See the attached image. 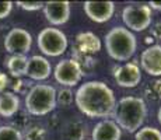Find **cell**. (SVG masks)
Masks as SVG:
<instances>
[{
	"instance_id": "obj_3",
	"label": "cell",
	"mask_w": 161,
	"mask_h": 140,
	"mask_svg": "<svg viewBox=\"0 0 161 140\" xmlns=\"http://www.w3.org/2000/svg\"><path fill=\"white\" fill-rule=\"evenodd\" d=\"M104 45L108 55L116 62H126L136 53L137 39L125 27H114L105 34Z\"/></svg>"
},
{
	"instance_id": "obj_20",
	"label": "cell",
	"mask_w": 161,
	"mask_h": 140,
	"mask_svg": "<svg viewBox=\"0 0 161 140\" xmlns=\"http://www.w3.org/2000/svg\"><path fill=\"white\" fill-rule=\"evenodd\" d=\"M23 140H46V132L42 126H30L23 135Z\"/></svg>"
},
{
	"instance_id": "obj_5",
	"label": "cell",
	"mask_w": 161,
	"mask_h": 140,
	"mask_svg": "<svg viewBox=\"0 0 161 140\" xmlns=\"http://www.w3.org/2000/svg\"><path fill=\"white\" fill-rule=\"evenodd\" d=\"M36 43H38V48L42 53L46 56H52V58L63 55L67 49V45H69L66 34L59 28L53 27L44 28L38 34Z\"/></svg>"
},
{
	"instance_id": "obj_1",
	"label": "cell",
	"mask_w": 161,
	"mask_h": 140,
	"mask_svg": "<svg viewBox=\"0 0 161 140\" xmlns=\"http://www.w3.org/2000/svg\"><path fill=\"white\" fill-rule=\"evenodd\" d=\"M74 102L81 114L88 118L112 116L116 98L112 88L103 81L91 80L77 88Z\"/></svg>"
},
{
	"instance_id": "obj_15",
	"label": "cell",
	"mask_w": 161,
	"mask_h": 140,
	"mask_svg": "<svg viewBox=\"0 0 161 140\" xmlns=\"http://www.w3.org/2000/svg\"><path fill=\"white\" fill-rule=\"evenodd\" d=\"M76 48L81 53H84V56L92 55L101 49V41L92 32H80L76 38Z\"/></svg>"
},
{
	"instance_id": "obj_21",
	"label": "cell",
	"mask_w": 161,
	"mask_h": 140,
	"mask_svg": "<svg viewBox=\"0 0 161 140\" xmlns=\"http://www.w3.org/2000/svg\"><path fill=\"white\" fill-rule=\"evenodd\" d=\"M0 140H23V133L14 126H0Z\"/></svg>"
},
{
	"instance_id": "obj_4",
	"label": "cell",
	"mask_w": 161,
	"mask_h": 140,
	"mask_svg": "<svg viewBox=\"0 0 161 140\" xmlns=\"http://www.w3.org/2000/svg\"><path fill=\"white\" fill-rule=\"evenodd\" d=\"M25 109L34 116H44L56 108V90L51 84H35L25 94Z\"/></svg>"
},
{
	"instance_id": "obj_9",
	"label": "cell",
	"mask_w": 161,
	"mask_h": 140,
	"mask_svg": "<svg viewBox=\"0 0 161 140\" xmlns=\"http://www.w3.org/2000/svg\"><path fill=\"white\" fill-rule=\"evenodd\" d=\"M114 79L119 87L135 88L142 81L140 66L136 62H128L122 66H118L114 69Z\"/></svg>"
},
{
	"instance_id": "obj_18",
	"label": "cell",
	"mask_w": 161,
	"mask_h": 140,
	"mask_svg": "<svg viewBox=\"0 0 161 140\" xmlns=\"http://www.w3.org/2000/svg\"><path fill=\"white\" fill-rule=\"evenodd\" d=\"M63 136L66 140H83L86 137V127L81 122H70L64 127Z\"/></svg>"
},
{
	"instance_id": "obj_11",
	"label": "cell",
	"mask_w": 161,
	"mask_h": 140,
	"mask_svg": "<svg viewBox=\"0 0 161 140\" xmlns=\"http://www.w3.org/2000/svg\"><path fill=\"white\" fill-rule=\"evenodd\" d=\"M140 66L148 76H161V45H151L142 52Z\"/></svg>"
},
{
	"instance_id": "obj_28",
	"label": "cell",
	"mask_w": 161,
	"mask_h": 140,
	"mask_svg": "<svg viewBox=\"0 0 161 140\" xmlns=\"http://www.w3.org/2000/svg\"><path fill=\"white\" fill-rule=\"evenodd\" d=\"M157 118H158V122H160V125H161V107L158 108V112H157Z\"/></svg>"
},
{
	"instance_id": "obj_2",
	"label": "cell",
	"mask_w": 161,
	"mask_h": 140,
	"mask_svg": "<svg viewBox=\"0 0 161 140\" xmlns=\"http://www.w3.org/2000/svg\"><path fill=\"white\" fill-rule=\"evenodd\" d=\"M147 116V105L143 98L128 95L120 98L116 102L112 118L120 129L129 133H136L142 126Z\"/></svg>"
},
{
	"instance_id": "obj_23",
	"label": "cell",
	"mask_w": 161,
	"mask_h": 140,
	"mask_svg": "<svg viewBox=\"0 0 161 140\" xmlns=\"http://www.w3.org/2000/svg\"><path fill=\"white\" fill-rule=\"evenodd\" d=\"M17 6H20L23 10H27V11H36L44 7V3L42 2H17Z\"/></svg>"
},
{
	"instance_id": "obj_22",
	"label": "cell",
	"mask_w": 161,
	"mask_h": 140,
	"mask_svg": "<svg viewBox=\"0 0 161 140\" xmlns=\"http://www.w3.org/2000/svg\"><path fill=\"white\" fill-rule=\"evenodd\" d=\"M74 101V94L70 88L64 87L60 88L59 91H56V105H62V107H69L72 105Z\"/></svg>"
},
{
	"instance_id": "obj_6",
	"label": "cell",
	"mask_w": 161,
	"mask_h": 140,
	"mask_svg": "<svg viewBox=\"0 0 161 140\" xmlns=\"http://www.w3.org/2000/svg\"><path fill=\"white\" fill-rule=\"evenodd\" d=\"M122 20L125 28L135 32H142L147 30L153 23V13L147 4H136L126 6L122 11Z\"/></svg>"
},
{
	"instance_id": "obj_26",
	"label": "cell",
	"mask_w": 161,
	"mask_h": 140,
	"mask_svg": "<svg viewBox=\"0 0 161 140\" xmlns=\"http://www.w3.org/2000/svg\"><path fill=\"white\" fill-rule=\"evenodd\" d=\"M8 84H10V81H8L7 74L3 73V71H0V94L6 91V88H7Z\"/></svg>"
},
{
	"instance_id": "obj_13",
	"label": "cell",
	"mask_w": 161,
	"mask_h": 140,
	"mask_svg": "<svg viewBox=\"0 0 161 140\" xmlns=\"http://www.w3.org/2000/svg\"><path fill=\"white\" fill-rule=\"evenodd\" d=\"M52 73L51 62L41 55H34L28 59V67H27L25 76L31 80H46Z\"/></svg>"
},
{
	"instance_id": "obj_25",
	"label": "cell",
	"mask_w": 161,
	"mask_h": 140,
	"mask_svg": "<svg viewBox=\"0 0 161 140\" xmlns=\"http://www.w3.org/2000/svg\"><path fill=\"white\" fill-rule=\"evenodd\" d=\"M31 83H27V81H24V80H21V79H17L13 83V92L15 94V91H17V94L18 92H23V87L24 86H30Z\"/></svg>"
},
{
	"instance_id": "obj_24",
	"label": "cell",
	"mask_w": 161,
	"mask_h": 140,
	"mask_svg": "<svg viewBox=\"0 0 161 140\" xmlns=\"http://www.w3.org/2000/svg\"><path fill=\"white\" fill-rule=\"evenodd\" d=\"M13 10V2H0V20L6 18Z\"/></svg>"
},
{
	"instance_id": "obj_16",
	"label": "cell",
	"mask_w": 161,
	"mask_h": 140,
	"mask_svg": "<svg viewBox=\"0 0 161 140\" xmlns=\"http://www.w3.org/2000/svg\"><path fill=\"white\" fill-rule=\"evenodd\" d=\"M20 111V98L13 91H4L0 94V116L13 118Z\"/></svg>"
},
{
	"instance_id": "obj_10",
	"label": "cell",
	"mask_w": 161,
	"mask_h": 140,
	"mask_svg": "<svg viewBox=\"0 0 161 140\" xmlns=\"http://www.w3.org/2000/svg\"><path fill=\"white\" fill-rule=\"evenodd\" d=\"M86 15L94 23H107L112 18L115 13V3L114 2H86L84 6Z\"/></svg>"
},
{
	"instance_id": "obj_8",
	"label": "cell",
	"mask_w": 161,
	"mask_h": 140,
	"mask_svg": "<svg viewBox=\"0 0 161 140\" xmlns=\"http://www.w3.org/2000/svg\"><path fill=\"white\" fill-rule=\"evenodd\" d=\"M32 46V36L24 28H13L4 38V49L10 55H27Z\"/></svg>"
},
{
	"instance_id": "obj_7",
	"label": "cell",
	"mask_w": 161,
	"mask_h": 140,
	"mask_svg": "<svg viewBox=\"0 0 161 140\" xmlns=\"http://www.w3.org/2000/svg\"><path fill=\"white\" fill-rule=\"evenodd\" d=\"M83 69L81 64L76 59H63L56 64L53 71L55 80L62 84V86L67 87H74L77 86L83 79Z\"/></svg>"
},
{
	"instance_id": "obj_12",
	"label": "cell",
	"mask_w": 161,
	"mask_h": 140,
	"mask_svg": "<svg viewBox=\"0 0 161 140\" xmlns=\"http://www.w3.org/2000/svg\"><path fill=\"white\" fill-rule=\"evenodd\" d=\"M44 14L49 24L63 25L70 18L69 2H48L44 3Z\"/></svg>"
},
{
	"instance_id": "obj_17",
	"label": "cell",
	"mask_w": 161,
	"mask_h": 140,
	"mask_svg": "<svg viewBox=\"0 0 161 140\" xmlns=\"http://www.w3.org/2000/svg\"><path fill=\"white\" fill-rule=\"evenodd\" d=\"M4 64L11 76L15 79H21L27 73L28 58H27V55H11L10 58L6 59Z\"/></svg>"
},
{
	"instance_id": "obj_27",
	"label": "cell",
	"mask_w": 161,
	"mask_h": 140,
	"mask_svg": "<svg viewBox=\"0 0 161 140\" xmlns=\"http://www.w3.org/2000/svg\"><path fill=\"white\" fill-rule=\"evenodd\" d=\"M148 7L151 10H157V11H161V2H150L148 3Z\"/></svg>"
},
{
	"instance_id": "obj_14",
	"label": "cell",
	"mask_w": 161,
	"mask_h": 140,
	"mask_svg": "<svg viewBox=\"0 0 161 140\" xmlns=\"http://www.w3.org/2000/svg\"><path fill=\"white\" fill-rule=\"evenodd\" d=\"M122 129L112 119H103L92 127V140H120Z\"/></svg>"
},
{
	"instance_id": "obj_19",
	"label": "cell",
	"mask_w": 161,
	"mask_h": 140,
	"mask_svg": "<svg viewBox=\"0 0 161 140\" xmlns=\"http://www.w3.org/2000/svg\"><path fill=\"white\" fill-rule=\"evenodd\" d=\"M135 140H161V130L153 126H142L135 133Z\"/></svg>"
}]
</instances>
